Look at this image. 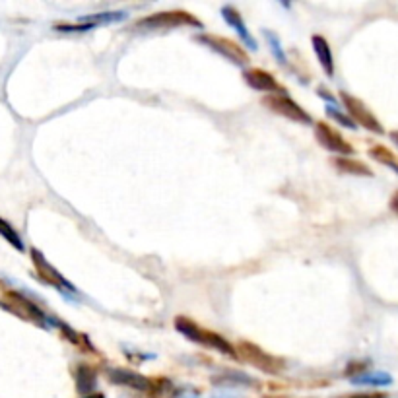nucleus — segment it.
Masks as SVG:
<instances>
[{"label": "nucleus", "mask_w": 398, "mask_h": 398, "mask_svg": "<svg viewBox=\"0 0 398 398\" xmlns=\"http://www.w3.org/2000/svg\"><path fill=\"white\" fill-rule=\"evenodd\" d=\"M390 140L398 146V131H392V133H390Z\"/></svg>", "instance_id": "24"}, {"label": "nucleus", "mask_w": 398, "mask_h": 398, "mask_svg": "<svg viewBox=\"0 0 398 398\" xmlns=\"http://www.w3.org/2000/svg\"><path fill=\"white\" fill-rule=\"evenodd\" d=\"M173 326H175V331L183 334L185 338H189L190 342L200 344V346H206L210 350L219 351V354H224V356L233 358V360H239L235 346H231V342H229L228 338H224L218 332L208 331V329L200 326V324H197V322L189 319V317H183V315L175 317Z\"/></svg>", "instance_id": "1"}, {"label": "nucleus", "mask_w": 398, "mask_h": 398, "mask_svg": "<svg viewBox=\"0 0 398 398\" xmlns=\"http://www.w3.org/2000/svg\"><path fill=\"white\" fill-rule=\"evenodd\" d=\"M0 238L6 239L10 245L14 247L16 251H19V253H24L26 251V245H24V241H22V238H19V233L16 231V229L10 226L8 222L4 218H0Z\"/></svg>", "instance_id": "18"}, {"label": "nucleus", "mask_w": 398, "mask_h": 398, "mask_svg": "<svg viewBox=\"0 0 398 398\" xmlns=\"http://www.w3.org/2000/svg\"><path fill=\"white\" fill-rule=\"evenodd\" d=\"M315 138H317L319 146H322L324 150H329L332 154H338V156H344V158L354 154V146L336 128H332L331 124L324 123V121L315 123Z\"/></svg>", "instance_id": "7"}, {"label": "nucleus", "mask_w": 398, "mask_h": 398, "mask_svg": "<svg viewBox=\"0 0 398 398\" xmlns=\"http://www.w3.org/2000/svg\"><path fill=\"white\" fill-rule=\"evenodd\" d=\"M243 80L245 84L255 90V92H263V94H288L285 88L278 80H276L268 70H263V68H249L243 72Z\"/></svg>", "instance_id": "8"}, {"label": "nucleus", "mask_w": 398, "mask_h": 398, "mask_svg": "<svg viewBox=\"0 0 398 398\" xmlns=\"http://www.w3.org/2000/svg\"><path fill=\"white\" fill-rule=\"evenodd\" d=\"M74 381H76V390L82 395V397H92L95 395L94 390L97 387V373L92 365H85V363H80L74 371Z\"/></svg>", "instance_id": "13"}, {"label": "nucleus", "mask_w": 398, "mask_h": 398, "mask_svg": "<svg viewBox=\"0 0 398 398\" xmlns=\"http://www.w3.org/2000/svg\"><path fill=\"white\" fill-rule=\"evenodd\" d=\"M107 379L117 387H126V389L140 390V392H148L154 389V381L144 377L142 373H136L131 370H121V367H113L107 370Z\"/></svg>", "instance_id": "9"}, {"label": "nucleus", "mask_w": 398, "mask_h": 398, "mask_svg": "<svg viewBox=\"0 0 398 398\" xmlns=\"http://www.w3.org/2000/svg\"><path fill=\"white\" fill-rule=\"evenodd\" d=\"M326 113H329V117H332L334 121H338L342 126H346V128H356V126H358V124L354 123L348 115H344L342 111H336V107H334V105H329V107H326Z\"/></svg>", "instance_id": "21"}, {"label": "nucleus", "mask_w": 398, "mask_h": 398, "mask_svg": "<svg viewBox=\"0 0 398 398\" xmlns=\"http://www.w3.org/2000/svg\"><path fill=\"white\" fill-rule=\"evenodd\" d=\"M263 103L276 115H282L285 119L299 124H311L313 117L305 111L301 105L294 101L288 94H270L263 97Z\"/></svg>", "instance_id": "5"}, {"label": "nucleus", "mask_w": 398, "mask_h": 398, "mask_svg": "<svg viewBox=\"0 0 398 398\" xmlns=\"http://www.w3.org/2000/svg\"><path fill=\"white\" fill-rule=\"evenodd\" d=\"M370 154L373 160H377L379 163H383V165H389V167H392V169L398 173L397 158H395V154L390 152V150H387L385 146H373L370 150Z\"/></svg>", "instance_id": "19"}, {"label": "nucleus", "mask_w": 398, "mask_h": 398, "mask_svg": "<svg viewBox=\"0 0 398 398\" xmlns=\"http://www.w3.org/2000/svg\"><path fill=\"white\" fill-rule=\"evenodd\" d=\"M340 101L344 103V109L348 111V117H350L354 123L361 124V126L367 128L370 133L385 134V128H383L379 119L371 113L370 107L363 103L361 99L354 97V95H350L348 92H340Z\"/></svg>", "instance_id": "6"}, {"label": "nucleus", "mask_w": 398, "mask_h": 398, "mask_svg": "<svg viewBox=\"0 0 398 398\" xmlns=\"http://www.w3.org/2000/svg\"><path fill=\"white\" fill-rule=\"evenodd\" d=\"M194 41L202 43L204 47H208L210 51L218 53L222 57H226L228 60H231L233 65L238 67H245L249 65V55L247 51L239 43L231 41L228 38H222V35H214V33H197L194 35Z\"/></svg>", "instance_id": "4"}, {"label": "nucleus", "mask_w": 398, "mask_h": 398, "mask_svg": "<svg viewBox=\"0 0 398 398\" xmlns=\"http://www.w3.org/2000/svg\"><path fill=\"white\" fill-rule=\"evenodd\" d=\"M348 398H389L385 392H358V395H350Z\"/></svg>", "instance_id": "22"}, {"label": "nucleus", "mask_w": 398, "mask_h": 398, "mask_svg": "<svg viewBox=\"0 0 398 398\" xmlns=\"http://www.w3.org/2000/svg\"><path fill=\"white\" fill-rule=\"evenodd\" d=\"M390 210L398 216V190L392 194V199H390Z\"/></svg>", "instance_id": "23"}, {"label": "nucleus", "mask_w": 398, "mask_h": 398, "mask_svg": "<svg viewBox=\"0 0 398 398\" xmlns=\"http://www.w3.org/2000/svg\"><path fill=\"white\" fill-rule=\"evenodd\" d=\"M222 16H224V19H226V24H228L229 28L238 31V35L241 38V41H243L245 47H249L251 51H256V49H258L256 39L253 38L251 31L247 29L245 22H243V16H241V12H239L235 6H231V4L224 6V8H222Z\"/></svg>", "instance_id": "11"}, {"label": "nucleus", "mask_w": 398, "mask_h": 398, "mask_svg": "<svg viewBox=\"0 0 398 398\" xmlns=\"http://www.w3.org/2000/svg\"><path fill=\"white\" fill-rule=\"evenodd\" d=\"M85 398H103V395H99V392H95L92 397H85Z\"/></svg>", "instance_id": "25"}, {"label": "nucleus", "mask_w": 398, "mask_h": 398, "mask_svg": "<svg viewBox=\"0 0 398 398\" xmlns=\"http://www.w3.org/2000/svg\"><path fill=\"white\" fill-rule=\"evenodd\" d=\"M332 165L342 173H348V175H358V177H373V171L360 160H354V158H344V156H336L332 158Z\"/></svg>", "instance_id": "15"}, {"label": "nucleus", "mask_w": 398, "mask_h": 398, "mask_svg": "<svg viewBox=\"0 0 398 398\" xmlns=\"http://www.w3.org/2000/svg\"><path fill=\"white\" fill-rule=\"evenodd\" d=\"M183 26H190V28H204L202 22L197 16H192L190 12L185 10H165V12H158V14H150L146 18L136 22V28L142 29H167V28H183Z\"/></svg>", "instance_id": "3"}, {"label": "nucleus", "mask_w": 398, "mask_h": 398, "mask_svg": "<svg viewBox=\"0 0 398 398\" xmlns=\"http://www.w3.org/2000/svg\"><path fill=\"white\" fill-rule=\"evenodd\" d=\"M31 258H33V265H35V270H38L39 278L45 282V284H51L55 285V288H65V290H70V292H76V288L68 282L65 276L60 274V272H57L53 266L49 265V260L45 258V256L39 253L38 249H31Z\"/></svg>", "instance_id": "10"}, {"label": "nucleus", "mask_w": 398, "mask_h": 398, "mask_svg": "<svg viewBox=\"0 0 398 398\" xmlns=\"http://www.w3.org/2000/svg\"><path fill=\"white\" fill-rule=\"evenodd\" d=\"M6 297H8L10 301H12V313H18L22 315L24 319H29V321H35L39 322V324H47V317H45V313L39 309L38 305L31 304L29 299H26L24 295L19 294H14V292H8L6 294Z\"/></svg>", "instance_id": "12"}, {"label": "nucleus", "mask_w": 398, "mask_h": 398, "mask_svg": "<svg viewBox=\"0 0 398 398\" xmlns=\"http://www.w3.org/2000/svg\"><path fill=\"white\" fill-rule=\"evenodd\" d=\"M265 38H266V41L270 43V49H272L274 57L278 58V63H280V65H288V57H285L284 49H282V45H280V39H278V35H274L270 29H265Z\"/></svg>", "instance_id": "20"}, {"label": "nucleus", "mask_w": 398, "mask_h": 398, "mask_svg": "<svg viewBox=\"0 0 398 398\" xmlns=\"http://www.w3.org/2000/svg\"><path fill=\"white\" fill-rule=\"evenodd\" d=\"M126 18V12H101V14H92V16H84L80 22L90 24V26H101V24H115V22H121Z\"/></svg>", "instance_id": "17"}, {"label": "nucleus", "mask_w": 398, "mask_h": 398, "mask_svg": "<svg viewBox=\"0 0 398 398\" xmlns=\"http://www.w3.org/2000/svg\"><path fill=\"white\" fill-rule=\"evenodd\" d=\"M311 45L317 58H319V65L324 70V74L329 78L334 76V57H332V49L329 45V41L322 38V35H313L311 38Z\"/></svg>", "instance_id": "14"}, {"label": "nucleus", "mask_w": 398, "mask_h": 398, "mask_svg": "<svg viewBox=\"0 0 398 398\" xmlns=\"http://www.w3.org/2000/svg\"><path fill=\"white\" fill-rule=\"evenodd\" d=\"M235 350H238L239 360H243L245 363L253 365L263 373H268V375H282L285 371V365H288L285 360L268 354V351L263 350L260 346H256L255 342L251 340H239Z\"/></svg>", "instance_id": "2"}, {"label": "nucleus", "mask_w": 398, "mask_h": 398, "mask_svg": "<svg viewBox=\"0 0 398 398\" xmlns=\"http://www.w3.org/2000/svg\"><path fill=\"white\" fill-rule=\"evenodd\" d=\"M354 385H371V387H387L392 383V377L385 371H365L351 379Z\"/></svg>", "instance_id": "16"}]
</instances>
